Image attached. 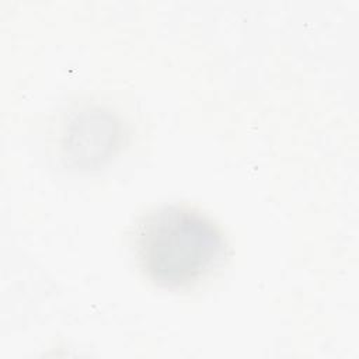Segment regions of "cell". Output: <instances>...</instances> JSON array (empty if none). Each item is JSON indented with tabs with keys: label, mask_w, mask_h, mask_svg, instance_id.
<instances>
[{
	"label": "cell",
	"mask_w": 359,
	"mask_h": 359,
	"mask_svg": "<svg viewBox=\"0 0 359 359\" xmlns=\"http://www.w3.org/2000/svg\"><path fill=\"white\" fill-rule=\"evenodd\" d=\"M144 275L158 287L184 289L217 269L227 243L217 224L198 209L165 205L146 215L135 236Z\"/></svg>",
	"instance_id": "1"
}]
</instances>
